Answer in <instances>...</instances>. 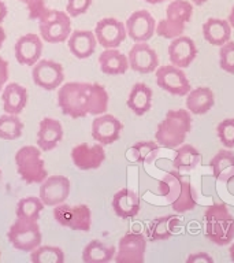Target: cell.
<instances>
[{"label":"cell","mask_w":234,"mask_h":263,"mask_svg":"<svg viewBox=\"0 0 234 263\" xmlns=\"http://www.w3.org/2000/svg\"><path fill=\"white\" fill-rule=\"evenodd\" d=\"M108 102V92L98 82H66L57 90V106L73 119L104 114Z\"/></svg>","instance_id":"1"},{"label":"cell","mask_w":234,"mask_h":263,"mask_svg":"<svg viewBox=\"0 0 234 263\" xmlns=\"http://www.w3.org/2000/svg\"><path fill=\"white\" fill-rule=\"evenodd\" d=\"M159 195L176 213L185 214L196 209L197 193L192 182L178 170L167 172L159 180Z\"/></svg>","instance_id":"2"},{"label":"cell","mask_w":234,"mask_h":263,"mask_svg":"<svg viewBox=\"0 0 234 263\" xmlns=\"http://www.w3.org/2000/svg\"><path fill=\"white\" fill-rule=\"evenodd\" d=\"M190 130L192 117L188 110H168L156 127L155 141L160 147L176 149L185 143V139Z\"/></svg>","instance_id":"3"},{"label":"cell","mask_w":234,"mask_h":263,"mask_svg":"<svg viewBox=\"0 0 234 263\" xmlns=\"http://www.w3.org/2000/svg\"><path fill=\"white\" fill-rule=\"evenodd\" d=\"M204 234L215 246L223 247L234 240V217L225 203L208 205L203 217Z\"/></svg>","instance_id":"4"},{"label":"cell","mask_w":234,"mask_h":263,"mask_svg":"<svg viewBox=\"0 0 234 263\" xmlns=\"http://www.w3.org/2000/svg\"><path fill=\"white\" fill-rule=\"evenodd\" d=\"M193 16V6L188 0H171L166 8V16L156 25V34L163 39L182 36L185 26Z\"/></svg>","instance_id":"5"},{"label":"cell","mask_w":234,"mask_h":263,"mask_svg":"<svg viewBox=\"0 0 234 263\" xmlns=\"http://www.w3.org/2000/svg\"><path fill=\"white\" fill-rule=\"evenodd\" d=\"M15 164L18 176L26 184H41L48 177L41 149L34 145H25L15 154Z\"/></svg>","instance_id":"6"},{"label":"cell","mask_w":234,"mask_h":263,"mask_svg":"<svg viewBox=\"0 0 234 263\" xmlns=\"http://www.w3.org/2000/svg\"><path fill=\"white\" fill-rule=\"evenodd\" d=\"M37 21L38 32L47 43L59 44L67 40L71 34V21L67 12L47 8Z\"/></svg>","instance_id":"7"},{"label":"cell","mask_w":234,"mask_h":263,"mask_svg":"<svg viewBox=\"0 0 234 263\" xmlns=\"http://www.w3.org/2000/svg\"><path fill=\"white\" fill-rule=\"evenodd\" d=\"M7 238L15 250L22 252H32L41 244L43 236L37 222L16 217V221L10 226Z\"/></svg>","instance_id":"8"},{"label":"cell","mask_w":234,"mask_h":263,"mask_svg":"<svg viewBox=\"0 0 234 263\" xmlns=\"http://www.w3.org/2000/svg\"><path fill=\"white\" fill-rule=\"evenodd\" d=\"M52 214L59 225L71 230L89 232L92 226V211L86 204L70 205L62 203L53 207Z\"/></svg>","instance_id":"9"},{"label":"cell","mask_w":234,"mask_h":263,"mask_svg":"<svg viewBox=\"0 0 234 263\" xmlns=\"http://www.w3.org/2000/svg\"><path fill=\"white\" fill-rule=\"evenodd\" d=\"M156 85L174 96H186L190 92V82L182 69L174 65H164L156 69Z\"/></svg>","instance_id":"10"},{"label":"cell","mask_w":234,"mask_h":263,"mask_svg":"<svg viewBox=\"0 0 234 263\" xmlns=\"http://www.w3.org/2000/svg\"><path fill=\"white\" fill-rule=\"evenodd\" d=\"M147 252V236L143 233H126L121 237L114 260L116 263H143Z\"/></svg>","instance_id":"11"},{"label":"cell","mask_w":234,"mask_h":263,"mask_svg":"<svg viewBox=\"0 0 234 263\" xmlns=\"http://www.w3.org/2000/svg\"><path fill=\"white\" fill-rule=\"evenodd\" d=\"M33 81L44 90H53L59 88L65 81V70L57 62L43 59L33 66Z\"/></svg>","instance_id":"12"},{"label":"cell","mask_w":234,"mask_h":263,"mask_svg":"<svg viewBox=\"0 0 234 263\" xmlns=\"http://www.w3.org/2000/svg\"><path fill=\"white\" fill-rule=\"evenodd\" d=\"M94 36L103 48H118L127 36L126 26L116 18H103L96 24Z\"/></svg>","instance_id":"13"},{"label":"cell","mask_w":234,"mask_h":263,"mask_svg":"<svg viewBox=\"0 0 234 263\" xmlns=\"http://www.w3.org/2000/svg\"><path fill=\"white\" fill-rule=\"evenodd\" d=\"M126 32L134 43H147L156 32V21L147 10H137L126 20Z\"/></svg>","instance_id":"14"},{"label":"cell","mask_w":234,"mask_h":263,"mask_svg":"<svg viewBox=\"0 0 234 263\" xmlns=\"http://www.w3.org/2000/svg\"><path fill=\"white\" fill-rule=\"evenodd\" d=\"M127 59L130 69L140 74L153 73L159 66L158 53L147 43H135L127 53Z\"/></svg>","instance_id":"15"},{"label":"cell","mask_w":234,"mask_h":263,"mask_svg":"<svg viewBox=\"0 0 234 263\" xmlns=\"http://www.w3.org/2000/svg\"><path fill=\"white\" fill-rule=\"evenodd\" d=\"M123 123L111 114L98 115L92 122V137L102 145H111L118 141Z\"/></svg>","instance_id":"16"},{"label":"cell","mask_w":234,"mask_h":263,"mask_svg":"<svg viewBox=\"0 0 234 263\" xmlns=\"http://www.w3.org/2000/svg\"><path fill=\"white\" fill-rule=\"evenodd\" d=\"M70 195V180L65 176L47 177L40 186V199L44 205L55 207L65 203Z\"/></svg>","instance_id":"17"},{"label":"cell","mask_w":234,"mask_h":263,"mask_svg":"<svg viewBox=\"0 0 234 263\" xmlns=\"http://www.w3.org/2000/svg\"><path fill=\"white\" fill-rule=\"evenodd\" d=\"M71 160L80 170H96L106 160V151L102 144H78L71 149Z\"/></svg>","instance_id":"18"},{"label":"cell","mask_w":234,"mask_h":263,"mask_svg":"<svg viewBox=\"0 0 234 263\" xmlns=\"http://www.w3.org/2000/svg\"><path fill=\"white\" fill-rule=\"evenodd\" d=\"M167 53L171 65L180 69H186L192 65L197 57L196 43L188 36H178L171 40Z\"/></svg>","instance_id":"19"},{"label":"cell","mask_w":234,"mask_h":263,"mask_svg":"<svg viewBox=\"0 0 234 263\" xmlns=\"http://www.w3.org/2000/svg\"><path fill=\"white\" fill-rule=\"evenodd\" d=\"M44 44L36 33L21 36L15 43V59L24 66H34L40 61Z\"/></svg>","instance_id":"20"},{"label":"cell","mask_w":234,"mask_h":263,"mask_svg":"<svg viewBox=\"0 0 234 263\" xmlns=\"http://www.w3.org/2000/svg\"><path fill=\"white\" fill-rule=\"evenodd\" d=\"M63 127L62 123L55 118L45 117L40 121L38 132H37V145L41 151L48 152L52 151L53 148L57 147L63 139Z\"/></svg>","instance_id":"21"},{"label":"cell","mask_w":234,"mask_h":263,"mask_svg":"<svg viewBox=\"0 0 234 263\" xmlns=\"http://www.w3.org/2000/svg\"><path fill=\"white\" fill-rule=\"evenodd\" d=\"M114 213L122 219H130L139 215L141 203L140 196L134 191L129 188H123L115 193L111 201Z\"/></svg>","instance_id":"22"},{"label":"cell","mask_w":234,"mask_h":263,"mask_svg":"<svg viewBox=\"0 0 234 263\" xmlns=\"http://www.w3.org/2000/svg\"><path fill=\"white\" fill-rule=\"evenodd\" d=\"M69 49L77 59H88L96 51L98 40L94 32L90 30H74L69 37Z\"/></svg>","instance_id":"23"},{"label":"cell","mask_w":234,"mask_h":263,"mask_svg":"<svg viewBox=\"0 0 234 263\" xmlns=\"http://www.w3.org/2000/svg\"><path fill=\"white\" fill-rule=\"evenodd\" d=\"M186 110L193 115L207 114L215 104V93L208 86H199L186 95Z\"/></svg>","instance_id":"24"},{"label":"cell","mask_w":234,"mask_h":263,"mask_svg":"<svg viewBox=\"0 0 234 263\" xmlns=\"http://www.w3.org/2000/svg\"><path fill=\"white\" fill-rule=\"evenodd\" d=\"M180 226V218L177 215H163L153 218L147 228V238L149 241H164L171 238L176 229Z\"/></svg>","instance_id":"25"},{"label":"cell","mask_w":234,"mask_h":263,"mask_svg":"<svg viewBox=\"0 0 234 263\" xmlns=\"http://www.w3.org/2000/svg\"><path fill=\"white\" fill-rule=\"evenodd\" d=\"M100 70L107 76H121L130 69L129 59L116 48H106L99 55Z\"/></svg>","instance_id":"26"},{"label":"cell","mask_w":234,"mask_h":263,"mask_svg":"<svg viewBox=\"0 0 234 263\" xmlns=\"http://www.w3.org/2000/svg\"><path fill=\"white\" fill-rule=\"evenodd\" d=\"M3 108L7 114H21L28 103V90L16 82H10L3 88L2 93Z\"/></svg>","instance_id":"27"},{"label":"cell","mask_w":234,"mask_h":263,"mask_svg":"<svg viewBox=\"0 0 234 263\" xmlns=\"http://www.w3.org/2000/svg\"><path fill=\"white\" fill-rule=\"evenodd\" d=\"M203 36L207 43L215 47L226 44L231 37V26L229 21L221 18H208L203 24Z\"/></svg>","instance_id":"28"},{"label":"cell","mask_w":234,"mask_h":263,"mask_svg":"<svg viewBox=\"0 0 234 263\" xmlns=\"http://www.w3.org/2000/svg\"><path fill=\"white\" fill-rule=\"evenodd\" d=\"M209 167L217 181L229 184L234 178V154L227 149H219L212 159L209 160Z\"/></svg>","instance_id":"29"},{"label":"cell","mask_w":234,"mask_h":263,"mask_svg":"<svg viewBox=\"0 0 234 263\" xmlns=\"http://www.w3.org/2000/svg\"><path fill=\"white\" fill-rule=\"evenodd\" d=\"M152 89L144 82H137L131 88L129 98L126 100L127 107L135 115L147 114L152 108Z\"/></svg>","instance_id":"30"},{"label":"cell","mask_w":234,"mask_h":263,"mask_svg":"<svg viewBox=\"0 0 234 263\" xmlns=\"http://www.w3.org/2000/svg\"><path fill=\"white\" fill-rule=\"evenodd\" d=\"M115 247L107 246L100 240H92L82 251V260L85 263H107L115 258Z\"/></svg>","instance_id":"31"},{"label":"cell","mask_w":234,"mask_h":263,"mask_svg":"<svg viewBox=\"0 0 234 263\" xmlns=\"http://www.w3.org/2000/svg\"><path fill=\"white\" fill-rule=\"evenodd\" d=\"M201 162V154L196 147L190 144H182L177 148L172 159V166L178 172H189L199 166Z\"/></svg>","instance_id":"32"},{"label":"cell","mask_w":234,"mask_h":263,"mask_svg":"<svg viewBox=\"0 0 234 263\" xmlns=\"http://www.w3.org/2000/svg\"><path fill=\"white\" fill-rule=\"evenodd\" d=\"M160 152V145L156 141H139L129 149V156L137 163H152Z\"/></svg>","instance_id":"33"},{"label":"cell","mask_w":234,"mask_h":263,"mask_svg":"<svg viewBox=\"0 0 234 263\" xmlns=\"http://www.w3.org/2000/svg\"><path fill=\"white\" fill-rule=\"evenodd\" d=\"M43 210H44V203L41 201L40 197L26 196L18 200L15 207V214L16 217L25 218L28 221L37 222Z\"/></svg>","instance_id":"34"},{"label":"cell","mask_w":234,"mask_h":263,"mask_svg":"<svg viewBox=\"0 0 234 263\" xmlns=\"http://www.w3.org/2000/svg\"><path fill=\"white\" fill-rule=\"evenodd\" d=\"M24 133V122L18 118V115L3 114L0 117V139L16 140Z\"/></svg>","instance_id":"35"},{"label":"cell","mask_w":234,"mask_h":263,"mask_svg":"<svg viewBox=\"0 0 234 263\" xmlns=\"http://www.w3.org/2000/svg\"><path fill=\"white\" fill-rule=\"evenodd\" d=\"M30 260L33 263H63L65 252L59 247L38 246L30 252Z\"/></svg>","instance_id":"36"},{"label":"cell","mask_w":234,"mask_h":263,"mask_svg":"<svg viewBox=\"0 0 234 263\" xmlns=\"http://www.w3.org/2000/svg\"><path fill=\"white\" fill-rule=\"evenodd\" d=\"M217 135L223 147L234 148V118H226L218 123Z\"/></svg>","instance_id":"37"},{"label":"cell","mask_w":234,"mask_h":263,"mask_svg":"<svg viewBox=\"0 0 234 263\" xmlns=\"http://www.w3.org/2000/svg\"><path fill=\"white\" fill-rule=\"evenodd\" d=\"M219 66L226 73L234 74V41H227L219 49Z\"/></svg>","instance_id":"38"},{"label":"cell","mask_w":234,"mask_h":263,"mask_svg":"<svg viewBox=\"0 0 234 263\" xmlns=\"http://www.w3.org/2000/svg\"><path fill=\"white\" fill-rule=\"evenodd\" d=\"M93 0H69L66 6V12L70 16H80L85 14L92 6Z\"/></svg>","instance_id":"39"},{"label":"cell","mask_w":234,"mask_h":263,"mask_svg":"<svg viewBox=\"0 0 234 263\" xmlns=\"http://www.w3.org/2000/svg\"><path fill=\"white\" fill-rule=\"evenodd\" d=\"M20 2L28 7L29 18L30 20H38L41 14L47 10L45 0H20Z\"/></svg>","instance_id":"40"},{"label":"cell","mask_w":234,"mask_h":263,"mask_svg":"<svg viewBox=\"0 0 234 263\" xmlns=\"http://www.w3.org/2000/svg\"><path fill=\"white\" fill-rule=\"evenodd\" d=\"M186 263H213V258L208 252H194L186 258Z\"/></svg>","instance_id":"41"},{"label":"cell","mask_w":234,"mask_h":263,"mask_svg":"<svg viewBox=\"0 0 234 263\" xmlns=\"http://www.w3.org/2000/svg\"><path fill=\"white\" fill-rule=\"evenodd\" d=\"M10 70H8V62L4 58L0 57V92L3 90L6 82L8 81Z\"/></svg>","instance_id":"42"},{"label":"cell","mask_w":234,"mask_h":263,"mask_svg":"<svg viewBox=\"0 0 234 263\" xmlns=\"http://www.w3.org/2000/svg\"><path fill=\"white\" fill-rule=\"evenodd\" d=\"M6 15H7V6L4 4L3 0H0V24L3 22Z\"/></svg>","instance_id":"43"},{"label":"cell","mask_w":234,"mask_h":263,"mask_svg":"<svg viewBox=\"0 0 234 263\" xmlns=\"http://www.w3.org/2000/svg\"><path fill=\"white\" fill-rule=\"evenodd\" d=\"M227 21H229V24H230V26H231V29H234V6L231 7V10H230L229 16H227Z\"/></svg>","instance_id":"44"},{"label":"cell","mask_w":234,"mask_h":263,"mask_svg":"<svg viewBox=\"0 0 234 263\" xmlns=\"http://www.w3.org/2000/svg\"><path fill=\"white\" fill-rule=\"evenodd\" d=\"M4 41H6V32H4V29L0 26V49L3 47Z\"/></svg>","instance_id":"45"},{"label":"cell","mask_w":234,"mask_h":263,"mask_svg":"<svg viewBox=\"0 0 234 263\" xmlns=\"http://www.w3.org/2000/svg\"><path fill=\"white\" fill-rule=\"evenodd\" d=\"M144 2L148 4H160V3H166V2H171V0H144Z\"/></svg>","instance_id":"46"},{"label":"cell","mask_w":234,"mask_h":263,"mask_svg":"<svg viewBox=\"0 0 234 263\" xmlns=\"http://www.w3.org/2000/svg\"><path fill=\"white\" fill-rule=\"evenodd\" d=\"M229 254H230V259H231V260H234V241H231V244H230Z\"/></svg>","instance_id":"47"},{"label":"cell","mask_w":234,"mask_h":263,"mask_svg":"<svg viewBox=\"0 0 234 263\" xmlns=\"http://www.w3.org/2000/svg\"><path fill=\"white\" fill-rule=\"evenodd\" d=\"M208 2V0H192L193 4H196V6H203Z\"/></svg>","instance_id":"48"},{"label":"cell","mask_w":234,"mask_h":263,"mask_svg":"<svg viewBox=\"0 0 234 263\" xmlns=\"http://www.w3.org/2000/svg\"><path fill=\"white\" fill-rule=\"evenodd\" d=\"M0 178H2V168H0Z\"/></svg>","instance_id":"49"},{"label":"cell","mask_w":234,"mask_h":263,"mask_svg":"<svg viewBox=\"0 0 234 263\" xmlns=\"http://www.w3.org/2000/svg\"><path fill=\"white\" fill-rule=\"evenodd\" d=\"M0 258H2V252H0Z\"/></svg>","instance_id":"50"}]
</instances>
